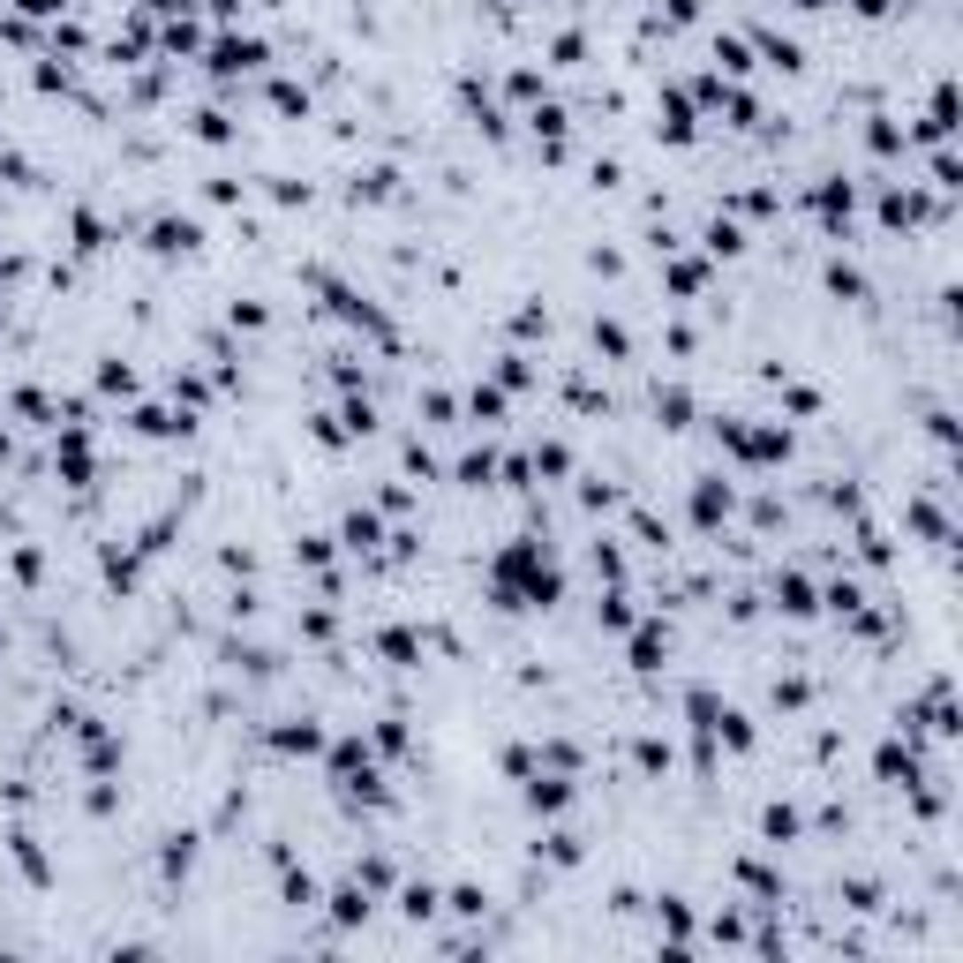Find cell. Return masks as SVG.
<instances>
[{
    "mask_svg": "<svg viewBox=\"0 0 963 963\" xmlns=\"http://www.w3.org/2000/svg\"><path fill=\"white\" fill-rule=\"evenodd\" d=\"M23 8H38V15H45V8H60V0H23Z\"/></svg>",
    "mask_w": 963,
    "mask_h": 963,
    "instance_id": "obj_1",
    "label": "cell"
}]
</instances>
